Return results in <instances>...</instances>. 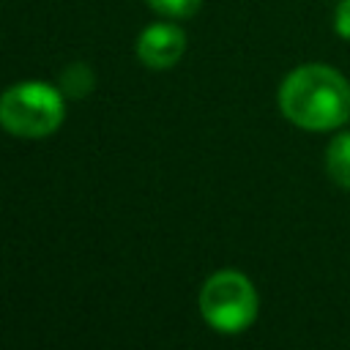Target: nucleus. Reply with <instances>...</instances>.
I'll list each match as a JSON object with an SVG mask.
<instances>
[{
  "label": "nucleus",
  "instance_id": "2",
  "mask_svg": "<svg viewBox=\"0 0 350 350\" xmlns=\"http://www.w3.org/2000/svg\"><path fill=\"white\" fill-rule=\"evenodd\" d=\"M63 93L46 82H19L0 96V126L14 137H46L63 123Z\"/></svg>",
  "mask_w": 350,
  "mask_h": 350
},
{
  "label": "nucleus",
  "instance_id": "3",
  "mask_svg": "<svg viewBox=\"0 0 350 350\" xmlns=\"http://www.w3.org/2000/svg\"><path fill=\"white\" fill-rule=\"evenodd\" d=\"M200 312L205 323L221 334H241L257 317L254 284L241 271H219L200 290Z\"/></svg>",
  "mask_w": 350,
  "mask_h": 350
},
{
  "label": "nucleus",
  "instance_id": "4",
  "mask_svg": "<svg viewBox=\"0 0 350 350\" xmlns=\"http://www.w3.org/2000/svg\"><path fill=\"white\" fill-rule=\"evenodd\" d=\"M186 49V36L178 25L156 22L139 33L137 55L148 68H170L180 60Z\"/></svg>",
  "mask_w": 350,
  "mask_h": 350
},
{
  "label": "nucleus",
  "instance_id": "8",
  "mask_svg": "<svg viewBox=\"0 0 350 350\" xmlns=\"http://www.w3.org/2000/svg\"><path fill=\"white\" fill-rule=\"evenodd\" d=\"M334 30L339 38L350 41V0H339V5L334 11Z\"/></svg>",
  "mask_w": 350,
  "mask_h": 350
},
{
  "label": "nucleus",
  "instance_id": "7",
  "mask_svg": "<svg viewBox=\"0 0 350 350\" xmlns=\"http://www.w3.org/2000/svg\"><path fill=\"white\" fill-rule=\"evenodd\" d=\"M202 0H148V5L164 16H175V19H183V16H191L197 8H200Z\"/></svg>",
  "mask_w": 350,
  "mask_h": 350
},
{
  "label": "nucleus",
  "instance_id": "1",
  "mask_svg": "<svg viewBox=\"0 0 350 350\" xmlns=\"http://www.w3.org/2000/svg\"><path fill=\"white\" fill-rule=\"evenodd\" d=\"M282 115L306 131H331L350 120V82L325 63L293 68L279 88Z\"/></svg>",
  "mask_w": 350,
  "mask_h": 350
},
{
  "label": "nucleus",
  "instance_id": "5",
  "mask_svg": "<svg viewBox=\"0 0 350 350\" xmlns=\"http://www.w3.org/2000/svg\"><path fill=\"white\" fill-rule=\"evenodd\" d=\"M325 170L334 183L350 189V131H339L325 150Z\"/></svg>",
  "mask_w": 350,
  "mask_h": 350
},
{
  "label": "nucleus",
  "instance_id": "6",
  "mask_svg": "<svg viewBox=\"0 0 350 350\" xmlns=\"http://www.w3.org/2000/svg\"><path fill=\"white\" fill-rule=\"evenodd\" d=\"M90 88H93V74H90L88 66L77 63V66H71V68L63 71V90H66L68 96L79 98V96H85Z\"/></svg>",
  "mask_w": 350,
  "mask_h": 350
}]
</instances>
